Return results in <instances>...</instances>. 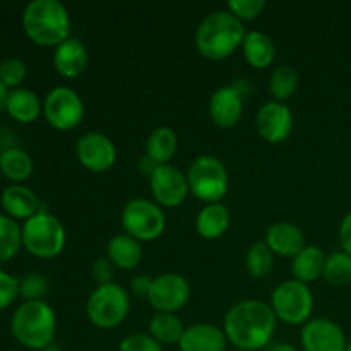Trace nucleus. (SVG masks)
I'll list each match as a JSON object with an SVG mask.
<instances>
[{"label":"nucleus","instance_id":"2f4dec72","mask_svg":"<svg viewBox=\"0 0 351 351\" xmlns=\"http://www.w3.org/2000/svg\"><path fill=\"white\" fill-rule=\"evenodd\" d=\"M274 254L264 242H256L245 254V267L252 278L269 276L274 267Z\"/></svg>","mask_w":351,"mask_h":351},{"label":"nucleus","instance_id":"4468645a","mask_svg":"<svg viewBox=\"0 0 351 351\" xmlns=\"http://www.w3.org/2000/svg\"><path fill=\"white\" fill-rule=\"evenodd\" d=\"M348 339L345 331L335 321L326 317H314L302 326V351H345Z\"/></svg>","mask_w":351,"mask_h":351},{"label":"nucleus","instance_id":"c756f323","mask_svg":"<svg viewBox=\"0 0 351 351\" xmlns=\"http://www.w3.org/2000/svg\"><path fill=\"white\" fill-rule=\"evenodd\" d=\"M23 247V226L7 215H0V264L9 263Z\"/></svg>","mask_w":351,"mask_h":351},{"label":"nucleus","instance_id":"473e14b6","mask_svg":"<svg viewBox=\"0 0 351 351\" xmlns=\"http://www.w3.org/2000/svg\"><path fill=\"white\" fill-rule=\"evenodd\" d=\"M27 67L21 58L9 57L3 58L0 62V82L5 86L7 89H16L21 88V82L26 79Z\"/></svg>","mask_w":351,"mask_h":351},{"label":"nucleus","instance_id":"39448f33","mask_svg":"<svg viewBox=\"0 0 351 351\" xmlns=\"http://www.w3.org/2000/svg\"><path fill=\"white\" fill-rule=\"evenodd\" d=\"M67 242L65 226L55 215L41 209L23 225V247L38 259L60 256Z\"/></svg>","mask_w":351,"mask_h":351},{"label":"nucleus","instance_id":"b1692460","mask_svg":"<svg viewBox=\"0 0 351 351\" xmlns=\"http://www.w3.org/2000/svg\"><path fill=\"white\" fill-rule=\"evenodd\" d=\"M242 53L250 67L267 69L276 58V45L269 34L263 31H249L242 43Z\"/></svg>","mask_w":351,"mask_h":351},{"label":"nucleus","instance_id":"aec40b11","mask_svg":"<svg viewBox=\"0 0 351 351\" xmlns=\"http://www.w3.org/2000/svg\"><path fill=\"white\" fill-rule=\"evenodd\" d=\"M0 204H2L5 215L16 221L17 219L26 221L43 209L36 192L23 184H12L3 189L2 195H0Z\"/></svg>","mask_w":351,"mask_h":351},{"label":"nucleus","instance_id":"c9c22d12","mask_svg":"<svg viewBox=\"0 0 351 351\" xmlns=\"http://www.w3.org/2000/svg\"><path fill=\"white\" fill-rule=\"evenodd\" d=\"M19 297V280L0 269V311L10 307Z\"/></svg>","mask_w":351,"mask_h":351},{"label":"nucleus","instance_id":"bb28decb","mask_svg":"<svg viewBox=\"0 0 351 351\" xmlns=\"http://www.w3.org/2000/svg\"><path fill=\"white\" fill-rule=\"evenodd\" d=\"M185 324L177 314H165V312H156L149 321L151 338L156 339L161 346L178 345L185 332Z\"/></svg>","mask_w":351,"mask_h":351},{"label":"nucleus","instance_id":"a18cd8bd","mask_svg":"<svg viewBox=\"0 0 351 351\" xmlns=\"http://www.w3.org/2000/svg\"><path fill=\"white\" fill-rule=\"evenodd\" d=\"M230 351H245V350H237V348H233V350H230Z\"/></svg>","mask_w":351,"mask_h":351},{"label":"nucleus","instance_id":"58836bf2","mask_svg":"<svg viewBox=\"0 0 351 351\" xmlns=\"http://www.w3.org/2000/svg\"><path fill=\"white\" fill-rule=\"evenodd\" d=\"M151 285H153V278L146 276V274H139V276H134L130 280V291L139 298H147L149 297Z\"/></svg>","mask_w":351,"mask_h":351},{"label":"nucleus","instance_id":"c85d7f7f","mask_svg":"<svg viewBox=\"0 0 351 351\" xmlns=\"http://www.w3.org/2000/svg\"><path fill=\"white\" fill-rule=\"evenodd\" d=\"M298 84H300V75L293 65L281 64L271 72L269 93L274 101L287 103L297 93Z\"/></svg>","mask_w":351,"mask_h":351},{"label":"nucleus","instance_id":"2eb2a0df","mask_svg":"<svg viewBox=\"0 0 351 351\" xmlns=\"http://www.w3.org/2000/svg\"><path fill=\"white\" fill-rule=\"evenodd\" d=\"M257 134L269 144H281L290 137L293 130V113L287 103H264L256 115Z\"/></svg>","mask_w":351,"mask_h":351},{"label":"nucleus","instance_id":"79ce46f5","mask_svg":"<svg viewBox=\"0 0 351 351\" xmlns=\"http://www.w3.org/2000/svg\"><path fill=\"white\" fill-rule=\"evenodd\" d=\"M7 96H9V89L0 82V113L5 112V105H7Z\"/></svg>","mask_w":351,"mask_h":351},{"label":"nucleus","instance_id":"20e7f679","mask_svg":"<svg viewBox=\"0 0 351 351\" xmlns=\"http://www.w3.org/2000/svg\"><path fill=\"white\" fill-rule=\"evenodd\" d=\"M10 331L17 343L29 350H45L53 345L57 332V315L43 300L23 302L14 311Z\"/></svg>","mask_w":351,"mask_h":351},{"label":"nucleus","instance_id":"f03ea898","mask_svg":"<svg viewBox=\"0 0 351 351\" xmlns=\"http://www.w3.org/2000/svg\"><path fill=\"white\" fill-rule=\"evenodd\" d=\"M247 31L228 10H216L201 21L195 31V48L201 57L219 62L242 48Z\"/></svg>","mask_w":351,"mask_h":351},{"label":"nucleus","instance_id":"ea45409f","mask_svg":"<svg viewBox=\"0 0 351 351\" xmlns=\"http://www.w3.org/2000/svg\"><path fill=\"white\" fill-rule=\"evenodd\" d=\"M339 243L343 252L351 256V211L346 213L339 223Z\"/></svg>","mask_w":351,"mask_h":351},{"label":"nucleus","instance_id":"9d476101","mask_svg":"<svg viewBox=\"0 0 351 351\" xmlns=\"http://www.w3.org/2000/svg\"><path fill=\"white\" fill-rule=\"evenodd\" d=\"M84 103L81 96L67 86L50 89L43 99V117L55 130H72L84 119Z\"/></svg>","mask_w":351,"mask_h":351},{"label":"nucleus","instance_id":"a19ab883","mask_svg":"<svg viewBox=\"0 0 351 351\" xmlns=\"http://www.w3.org/2000/svg\"><path fill=\"white\" fill-rule=\"evenodd\" d=\"M266 351H300L297 348L295 345H291V343H274V345H269L266 348Z\"/></svg>","mask_w":351,"mask_h":351},{"label":"nucleus","instance_id":"9b49d317","mask_svg":"<svg viewBox=\"0 0 351 351\" xmlns=\"http://www.w3.org/2000/svg\"><path fill=\"white\" fill-rule=\"evenodd\" d=\"M149 189L154 202L163 209L178 208L191 194L187 175L173 165H160L154 168L149 175Z\"/></svg>","mask_w":351,"mask_h":351},{"label":"nucleus","instance_id":"e433bc0d","mask_svg":"<svg viewBox=\"0 0 351 351\" xmlns=\"http://www.w3.org/2000/svg\"><path fill=\"white\" fill-rule=\"evenodd\" d=\"M119 351H165L149 335H129L120 341Z\"/></svg>","mask_w":351,"mask_h":351},{"label":"nucleus","instance_id":"393cba45","mask_svg":"<svg viewBox=\"0 0 351 351\" xmlns=\"http://www.w3.org/2000/svg\"><path fill=\"white\" fill-rule=\"evenodd\" d=\"M326 254L321 247L307 245L300 254L291 259V273L293 280L308 285L322 278L326 266Z\"/></svg>","mask_w":351,"mask_h":351},{"label":"nucleus","instance_id":"f704fd0d","mask_svg":"<svg viewBox=\"0 0 351 351\" xmlns=\"http://www.w3.org/2000/svg\"><path fill=\"white\" fill-rule=\"evenodd\" d=\"M228 12H232L242 23L247 21H254L264 12L266 9V2L264 0H230L228 2Z\"/></svg>","mask_w":351,"mask_h":351},{"label":"nucleus","instance_id":"0eeeda50","mask_svg":"<svg viewBox=\"0 0 351 351\" xmlns=\"http://www.w3.org/2000/svg\"><path fill=\"white\" fill-rule=\"evenodd\" d=\"M191 194L204 204H215L225 199L230 189V175L225 163L216 156L195 158L187 170Z\"/></svg>","mask_w":351,"mask_h":351},{"label":"nucleus","instance_id":"6ab92c4d","mask_svg":"<svg viewBox=\"0 0 351 351\" xmlns=\"http://www.w3.org/2000/svg\"><path fill=\"white\" fill-rule=\"evenodd\" d=\"M226 339L223 328L209 322H197L185 329L178 348L180 351H226Z\"/></svg>","mask_w":351,"mask_h":351},{"label":"nucleus","instance_id":"6e6552de","mask_svg":"<svg viewBox=\"0 0 351 351\" xmlns=\"http://www.w3.org/2000/svg\"><path fill=\"white\" fill-rule=\"evenodd\" d=\"M269 305L278 321L288 326H305L314 312V293L308 285L287 280L274 288Z\"/></svg>","mask_w":351,"mask_h":351},{"label":"nucleus","instance_id":"5701e85b","mask_svg":"<svg viewBox=\"0 0 351 351\" xmlns=\"http://www.w3.org/2000/svg\"><path fill=\"white\" fill-rule=\"evenodd\" d=\"M106 257L115 264L117 269L132 271L143 261V245L139 240L127 233H120L110 239L106 245Z\"/></svg>","mask_w":351,"mask_h":351},{"label":"nucleus","instance_id":"f3484780","mask_svg":"<svg viewBox=\"0 0 351 351\" xmlns=\"http://www.w3.org/2000/svg\"><path fill=\"white\" fill-rule=\"evenodd\" d=\"M264 243L269 247L274 256L293 259L307 247V239L300 226L288 221H278L267 228Z\"/></svg>","mask_w":351,"mask_h":351},{"label":"nucleus","instance_id":"4be33fe9","mask_svg":"<svg viewBox=\"0 0 351 351\" xmlns=\"http://www.w3.org/2000/svg\"><path fill=\"white\" fill-rule=\"evenodd\" d=\"M232 225L230 209L223 202L206 204L195 218V232L204 240H216L225 235Z\"/></svg>","mask_w":351,"mask_h":351},{"label":"nucleus","instance_id":"f8f14e48","mask_svg":"<svg viewBox=\"0 0 351 351\" xmlns=\"http://www.w3.org/2000/svg\"><path fill=\"white\" fill-rule=\"evenodd\" d=\"M191 295L192 288L187 278L177 273H163L153 278L147 300L156 312L177 314L189 304Z\"/></svg>","mask_w":351,"mask_h":351},{"label":"nucleus","instance_id":"1a4fd4ad","mask_svg":"<svg viewBox=\"0 0 351 351\" xmlns=\"http://www.w3.org/2000/svg\"><path fill=\"white\" fill-rule=\"evenodd\" d=\"M123 233L143 242H153L160 239L167 230V216L161 206L144 197H134L127 201L120 215Z\"/></svg>","mask_w":351,"mask_h":351},{"label":"nucleus","instance_id":"412c9836","mask_svg":"<svg viewBox=\"0 0 351 351\" xmlns=\"http://www.w3.org/2000/svg\"><path fill=\"white\" fill-rule=\"evenodd\" d=\"M5 112L19 123H33L43 113V101L29 88L10 89L7 96Z\"/></svg>","mask_w":351,"mask_h":351},{"label":"nucleus","instance_id":"4c0bfd02","mask_svg":"<svg viewBox=\"0 0 351 351\" xmlns=\"http://www.w3.org/2000/svg\"><path fill=\"white\" fill-rule=\"evenodd\" d=\"M115 264L108 259V257H98L95 263L91 264V278L99 285L113 283V278H115Z\"/></svg>","mask_w":351,"mask_h":351},{"label":"nucleus","instance_id":"37998d69","mask_svg":"<svg viewBox=\"0 0 351 351\" xmlns=\"http://www.w3.org/2000/svg\"><path fill=\"white\" fill-rule=\"evenodd\" d=\"M41 351H65V350H64V348H60V346H57V345H55V343H53V345L47 346V348L41 350Z\"/></svg>","mask_w":351,"mask_h":351},{"label":"nucleus","instance_id":"cd10ccee","mask_svg":"<svg viewBox=\"0 0 351 351\" xmlns=\"http://www.w3.org/2000/svg\"><path fill=\"white\" fill-rule=\"evenodd\" d=\"M33 158L21 147H7L0 156V171L14 184H23L33 175Z\"/></svg>","mask_w":351,"mask_h":351},{"label":"nucleus","instance_id":"72a5a7b5","mask_svg":"<svg viewBox=\"0 0 351 351\" xmlns=\"http://www.w3.org/2000/svg\"><path fill=\"white\" fill-rule=\"evenodd\" d=\"M48 291V281L43 274L40 273H27L26 276L19 280V297L24 302L43 300Z\"/></svg>","mask_w":351,"mask_h":351},{"label":"nucleus","instance_id":"49530a36","mask_svg":"<svg viewBox=\"0 0 351 351\" xmlns=\"http://www.w3.org/2000/svg\"><path fill=\"white\" fill-rule=\"evenodd\" d=\"M2 153H3V149H0V156H2Z\"/></svg>","mask_w":351,"mask_h":351},{"label":"nucleus","instance_id":"f257e3e1","mask_svg":"<svg viewBox=\"0 0 351 351\" xmlns=\"http://www.w3.org/2000/svg\"><path fill=\"white\" fill-rule=\"evenodd\" d=\"M276 324L278 319L267 302L242 300L228 308L223 331L233 348L261 351L273 341Z\"/></svg>","mask_w":351,"mask_h":351},{"label":"nucleus","instance_id":"c03bdc74","mask_svg":"<svg viewBox=\"0 0 351 351\" xmlns=\"http://www.w3.org/2000/svg\"><path fill=\"white\" fill-rule=\"evenodd\" d=\"M345 351H351V341H348V345H346V350Z\"/></svg>","mask_w":351,"mask_h":351},{"label":"nucleus","instance_id":"dca6fc26","mask_svg":"<svg viewBox=\"0 0 351 351\" xmlns=\"http://www.w3.org/2000/svg\"><path fill=\"white\" fill-rule=\"evenodd\" d=\"M243 115V89L239 84L221 86L209 99V117L219 129H232Z\"/></svg>","mask_w":351,"mask_h":351},{"label":"nucleus","instance_id":"a878e982","mask_svg":"<svg viewBox=\"0 0 351 351\" xmlns=\"http://www.w3.org/2000/svg\"><path fill=\"white\" fill-rule=\"evenodd\" d=\"M178 151V136L171 127H156L146 139V156L160 167L170 165Z\"/></svg>","mask_w":351,"mask_h":351},{"label":"nucleus","instance_id":"7c9ffc66","mask_svg":"<svg viewBox=\"0 0 351 351\" xmlns=\"http://www.w3.org/2000/svg\"><path fill=\"white\" fill-rule=\"evenodd\" d=\"M322 280L335 288L346 287L351 283V256L343 250L332 252L326 257Z\"/></svg>","mask_w":351,"mask_h":351},{"label":"nucleus","instance_id":"423d86ee","mask_svg":"<svg viewBox=\"0 0 351 351\" xmlns=\"http://www.w3.org/2000/svg\"><path fill=\"white\" fill-rule=\"evenodd\" d=\"M130 311V297L119 283L99 285L86 302L88 321L98 329H115L127 319Z\"/></svg>","mask_w":351,"mask_h":351},{"label":"nucleus","instance_id":"a211bd4d","mask_svg":"<svg viewBox=\"0 0 351 351\" xmlns=\"http://www.w3.org/2000/svg\"><path fill=\"white\" fill-rule=\"evenodd\" d=\"M89 62L88 48L79 38H67L53 51V67L65 79H75L86 71Z\"/></svg>","mask_w":351,"mask_h":351},{"label":"nucleus","instance_id":"7ed1b4c3","mask_svg":"<svg viewBox=\"0 0 351 351\" xmlns=\"http://www.w3.org/2000/svg\"><path fill=\"white\" fill-rule=\"evenodd\" d=\"M24 34L38 47H53L71 38V14L60 0H31L23 10Z\"/></svg>","mask_w":351,"mask_h":351},{"label":"nucleus","instance_id":"ddd939ff","mask_svg":"<svg viewBox=\"0 0 351 351\" xmlns=\"http://www.w3.org/2000/svg\"><path fill=\"white\" fill-rule=\"evenodd\" d=\"M77 161L93 173H105L115 165L117 147L106 134L86 132L75 143Z\"/></svg>","mask_w":351,"mask_h":351}]
</instances>
